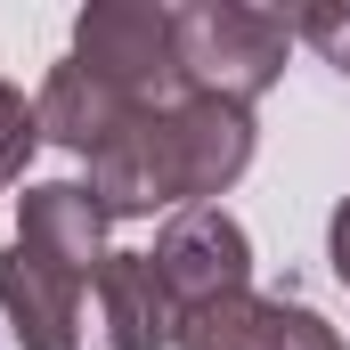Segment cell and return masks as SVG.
Returning a JSON list of instances; mask_svg holds the SVG:
<instances>
[{
	"mask_svg": "<svg viewBox=\"0 0 350 350\" xmlns=\"http://www.w3.org/2000/svg\"><path fill=\"white\" fill-rule=\"evenodd\" d=\"M172 25H179L187 90L228 98V106H253L261 90H277L285 49H293L285 8H253V0H187V8H172Z\"/></svg>",
	"mask_w": 350,
	"mask_h": 350,
	"instance_id": "1",
	"label": "cell"
},
{
	"mask_svg": "<svg viewBox=\"0 0 350 350\" xmlns=\"http://www.w3.org/2000/svg\"><path fill=\"white\" fill-rule=\"evenodd\" d=\"M74 66L98 74L139 114H163L179 98H196L187 74H179V25L155 0H90L82 25H74Z\"/></svg>",
	"mask_w": 350,
	"mask_h": 350,
	"instance_id": "2",
	"label": "cell"
},
{
	"mask_svg": "<svg viewBox=\"0 0 350 350\" xmlns=\"http://www.w3.org/2000/svg\"><path fill=\"white\" fill-rule=\"evenodd\" d=\"M0 310L16 326L25 350H122L106 326V301H98V269H57L25 245L0 253Z\"/></svg>",
	"mask_w": 350,
	"mask_h": 350,
	"instance_id": "3",
	"label": "cell"
},
{
	"mask_svg": "<svg viewBox=\"0 0 350 350\" xmlns=\"http://www.w3.org/2000/svg\"><path fill=\"white\" fill-rule=\"evenodd\" d=\"M147 261H155V277L172 285L179 318H187V310H204V301L253 293V237H245L220 204H187V212H172Z\"/></svg>",
	"mask_w": 350,
	"mask_h": 350,
	"instance_id": "4",
	"label": "cell"
},
{
	"mask_svg": "<svg viewBox=\"0 0 350 350\" xmlns=\"http://www.w3.org/2000/svg\"><path fill=\"white\" fill-rule=\"evenodd\" d=\"M163 155H172V196L187 204H212L220 187H237L253 163V106H228V98H179L163 114Z\"/></svg>",
	"mask_w": 350,
	"mask_h": 350,
	"instance_id": "5",
	"label": "cell"
},
{
	"mask_svg": "<svg viewBox=\"0 0 350 350\" xmlns=\"http://www.w3.org/2000/svg\"><path fill=\"white\" fill-rule=\"evenodd\" d=\"M172 350H342V334L301 310V301H261V293H228L179 318Z\"/></svg>",
	"mask_w": 350,
	"mask_h": 350,
	"instance_id": "6",
	"label": "cell"
},
{
	"mask_svg": "<svg viewBox=\"0 0 350 350\" xmlns=\"http://www.w3.org/2000/svg\"><path fill=\"white\" fill-rule=\"evenodd\" d=\"M172 114V106H163ZM163 114H131L98 155H82L90 163V204L106 212V220H147V212H163V204H179L172 196V155H163Z\"/></svg>",
	"mask_w": 350,
	"mask_h": 350,
	"instance_id": "7",
	"label": "cell"
},
{
	"mask_svg": "<svg viewBox=\"0 0 350 350\" xmlns=\"http://www.w3.org/2000/svg\"><path fill=\"white\" fill-rule=\"evenodd\" d=\"M106 228H114V220L90 204L82 179H41V187H25V204H16V245L41 253V261H57V269H82V277L114 253Z\"/></svg>",
	"mask_w": 350,
	"mask_h": 350,
	"instance_id": "8",
	"label": "cell"
},
{
	"mask_svg": "<svg viewBox=\"0 0 350 350\" xmlns=\"http://www.w3.org/2000/svg\"><path fill=\"white\" fill-rule=\"evenodd\" d=\"M98 301H106V326H114L122 350H172L179 342V301L147 253H106L98 261Z\"/></svg>",
	"mask_w": 350,
	"mask_h": 350,
	"instance_id": "9",
	"label": "cell"
},
{
	"mask_svg": "<svg viewBox=\"0 0 350 350\" xmlns=\"http://www.w3.org/2000/svg\"><path fill=\"white\" fill-rule=\"evenodd\" d=\"M33 106H41V139H57V147H74V155H98V147L139 114V106H122L98 74H82L74 57H66V66H49V82H41Z\"/></svg>",
	"mask_w": 350,
	"mask_h": 350,
	"instance_id": "10",
	"label": "cell"
},
{
	"mask_svg": "<svg viewBox=\"0 0 350 350\" xmlns=\"http://www.w3.org/2000/svg\"><path fill=\"white\" fill-rule=\"evenodd\" d=\"M285 25H293V41H310L334 74H350V0H301V8H285Z\"/></svg>",
	"mask_w": 350,
	"mask_h": 350,
	"instance_id": "11",
	"label": "cell"
},
{
	"mask_svg": "<svg viewBox=\"0 0 350 350\" xmlns=\"http://www.w3.org/2000/svg\"><path fill=\"white\" fill-rule=\"evenodd\" d=\"M33 147H41V106H33L25 90H0V187L25 179Z\"/></svg>",
	"mask_w": 350,
	"mask_h": 350,
	"instance_id": "12",
	"label": "cell"
},
{
	"mask_svg": "<svg viewBox=\"0 0 350 350\" xmlns=\"http://www.w3.org/2000/svg\"><path fill=\"white\" fill-rule=\"evenodd\" d=\"M326 253H334V277L350 285V196L334 204V228H326Z\"/></svg>",
	"mask_w": 350,
	"mask_h": 350,
	"instance_id": "13",
	"label": "cell"
},
{
	"mask_svg": "<svg viewBox=\"0 0 350 350\" xmlns=\"http://www.w3.org/2000/svg\"><path fill=\"white\" fill-rule=\"evenodd\" d=\"M342 350H350V342H342Z\"/></svg>",
	"mask_w": 350,
	"mask_h": 350,
	"instance_id": "14",
	"label": "cell"
}]
</instances>
